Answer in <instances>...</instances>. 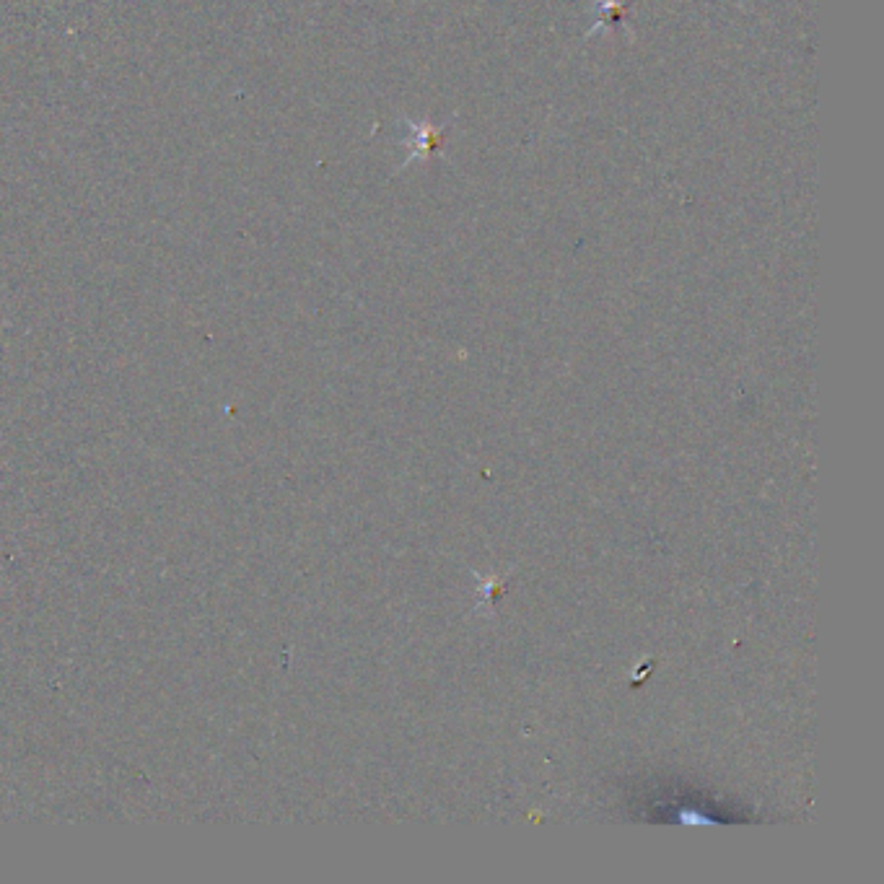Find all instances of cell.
I'll list each match as a JSON object with an SVG mask.
<instances>
[{
	"label": "cell",
	"instance_id": "1",
	"mask_svg": "<svg viewBox=\"0 0 884 884\" xmlns=\"http://www.w3.org/2000/svg\"><path fill=\"white\" fill-rule=\"evenodd\" d=\"M599 8L597 13V24L592 26V32H599V29H605V26H623L625 19V0H594Z\"/></svg>",
	"mask_w": 884,
	"mask_h": 884
}]
</instances>
